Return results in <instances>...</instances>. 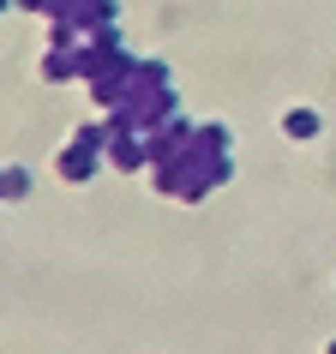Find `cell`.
I'll list each match as a JSON object with an SVG mask.
<instances>
[{
  "label": "cell",
  "mask_w": 336,
  "mask_h": 354,
  "mask_svg": "<svg viewBox=\"0 0 336 354\" xmlns=\"http://www.w3.org/2000/svg\"><path fill=\"white\" fill-rule=\"evenodd\" d=\"M288 132H295V138H312V132H318V114L312 109H295V114H288Z\"/></svg>",
  "instance_id": "6da1fadb"
}]
</instances>
